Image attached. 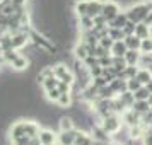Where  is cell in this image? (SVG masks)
Masks as SVG:
<instances>
[{"label":"cell","mask_w":152,"mask_h":145,"mask_svg":"<svg viewBox=\"0 0 152 145\" xmlns=\"http://www.w3.org/2000/svg\"><path fill=\"white\" fill-rule=\"evenodd\" d=\"M152 10V0H147V2H138V4H133L125 10V14L128 17V21L133 22V24H138V22H145L147 17Z\"/></svg>","instance_id":"6da1fadb"},{"label":"cell","mask_w":152,"mask_h":145,"mask_svg":"<svg viewBox=\"0 0 152 145\" xmlns=\"http://www.w3.org/2000/svg\"><path fill=\"white\" fill-rule=\"evenodd\" d=\"M97 125H101V128H103L108 135H116L118 131L121 130V125H123V121H121V116L118 114V113H111V114H106V116L101 118V121Z\"/></svg>","instance_id":"7a4b0ae2"},{"label":"cell","mask_w":152,"mask_h":145,"mask_svg":"<svg viewBox=\"0 0 152 145\" xmlns=\"http://www.w3.org/2000/svg\"><path fill=\"white\" fill-rule=\"evenodd\" d=\"M120 12H121V7H120V4H118V2H115V0H104L101 15H103L108 22H110L111 19H115Z\"/></svg>","instance_id":"3957f363"},{"label":"cell","mask_w":152,"mask_h":145,"mask_svg":"<svg viewBox=\"0 0 152 145\" xmlns=\"http://www.w3.org/2000/svg\"><path fill=\"white\" fill-rule=\"evenodd\" d=\"M53 74L58 80H62V82H69V84H74L75 82V75L70 72V68L67 65H56L53 67Z\"/></svg>","instance_id":"277c9868"},{"label":"cell","mask_w":152,"mask_h":145,"mask_svg":"<svg viewBox=\"0 0 152 145\" xmlns=\"http://www.w3.org/2000/svg\"><path fill=\"white\" fill-rule=\"evenodd\" d=\"M121 121H123V125H126L128 128L130 126H135V125H138V123H142V116L138 114L137 111H133L132 108H128V109H125L121 114Z\"/></svg>","instance_id":"5b68a950"},{"label":"cell","mask_w":152,"mask_h":145,"mask_svg":"<svg viewBox=\"0 0 152 145\" xmlns=\"http://www.w3.org/2000/svg\"><path fill=\"white\" fill-rule=\"evenodd\" d=\"M38 140H39L41 145H55V144H58V135H56L53 130L45 128V130H39Z\"/></svg>","instance_id":"8992f818"},{"label":"cell","mask_w":152,"mask_h":145,"mask_svg":"<svg viewBox=\"0 0 152 145\" xmlns=\"http://www.w3.org/2000/svg\"><path fill=\"white\" fill-rule=\"evenodd\" d=\"M126 51H128V46H126V43H125V38L123 39H115L113 44H111V50H110V53L115 56V58H123Z\"/></svg>","instance_id":"52a82bcc"},{"label":"cell","mask_w":152,"mask_h":145,"mask_svg":"<svg viewBox=\"0 0 152 145\" xmlns=\"http://www.w3.org/2000/svg\"><path fill=\"white\" fill-rule=\"evenodd\" d=\"M125 63L128 65V67H140V62H142V53L138 51V50H128L126 53H125Z\"/></svg>","instance_id":"ba28073f"},{"label":"cell","mask_w":152,"mask_h":145,"mask_svg":"<svg viewBox=\"0 0 152 145\" xmlns=\"http://www.w3.org/2000/svg\"><path fill=\"white\" fill-rule=\"evenodd\" d=\"M79 130H67V131H60L58 133V145H74Z\"/></svg>","instance_id":"9c48e42d"},{"label":"cell","mask_w":152,"mask_h":145,"mask_svg":"<svg viewBox=\"0 0 152 145\" xmlns=\"http://www.w3.org/2000/svg\"><path fill=\"white\" fill-rule=\"evenodd\" d=\"M135 77H137L144 85H145V84H149L152 80V65H151V67H149V65H147V67H138Z\"/></svg>","instance_id":"30bf717a"},{"label":"cell","mask_w":152,"mask_h":145,"mask_svg":"<svg viewBox=\"0 0 152 145\" xmlns=\"http://www.w3.org/2000/svg\"><path fill=\"white\" fill-rule=\"evenodd\" d=\"M145 126L144 123H138L135 126H130L128 128V138L130 140H142L144 138V133H145Z\"/></svg>","instance_id":"8fae6325"},{"label":"cell","mask_w":152,"mask_h":145,"mask_svg":"<svg viewBox=\"0 0 152 145\" xmlns=\"http://www.w3.org/2000/svg\"><path fill=\"white\" fill-rule=\"evenodd\" d=\"M103 4L104 0H89V7H87V15L89 17H97L101 15V10H103Z\"/></svg>","instance_id":"7c38bea8"},{"label":"cell","mask_w":152,"mask_h":145,"mask_svg":"<svg viewBox=\"0 0 152 145\" xmlns=\"http://www.w3.org/2000/svg\"><path fill=\"white\" fill-rule=\"evenodd\" d=\"M74 55H75V58L79 60V62H84V60L91 55V50H89V46H87L84 41H80L75 48H74Z\"/></svg>","instance_id":"4fadbf2b"},{"label":"cell","mask_w":152,"mask_h":145,"mask_svg":"<svg viewBox=\"0 0 152 145\" xmlns=\"http://www.w3.org/2000/svg\"><path fill=\"white\" fill-rule=\"evenodd\" d=\"M126 24H128V17H126V14H125L123 10H121L115 19H111V21L108 22L110 28H116V29H121V31H123V28L126 26Z\"/></svg>","instance_id":"5bb4252c"},{"label":"cell","mask_w":152,"mask_h":145,"mask_svg":"<svg viewBox=\"0 0 152 145\" xmlns=\"http://www.w3.org/2000/svg\"><path fill=\"white\" fill-rule=\"evenodd\" d=\"M135 36H138L140 39H145V38L152 36V28L147 22H138V24H135Z\"/></svg>","instance_id":"9a60e30c"},{"label":"cell","mask_w":152,"mask_h":145,"mask_svg":"<svg viewBox=\"0 0 152 145\" xmlns=\"http://www.w3.org/2000/svg\"><path fill=\"white\" fill-rule=\"evenodd\" d=\"M132 109L133 111H137L140 116H144L145 113H149V111L152 109V106L149 101H140V99H135L133 101V104H132Z\"/></svg>","instance_id":"2e32d148"},{"label":"cell","mask_w":152,"mask_h":145,"mask_svg":"<svg viewBox=\"0 0 152 145\" xmlns=\"http://www.w3.org/2000/svg\"><path fill=\"white\" fill-rule=\"evenodd\" d=\"M74 145H94V138L91 133H86V131H79L75 138V144Z\"/></svg>","instance_id":"e0dca14e"},{"label":"cell","mask_w":152,"mask_h":145,"mask_svg":"<svg viewBox=\"0 0 152 145\" xmlns=\"http://www.w3.org/2000/svg\"><path fill=\"white\" fill-rule=\"evenodd\" d=\"M94 19L92 17H89V15H82V17H79V28H80V31H92L94 29Z\"/></svg>","instance_id":"ac0fdd59"},{"label":"cell","mask_w":152,"mask_h":145,"mask_svg":"<svg viewBox=\"0 0 152 145\" xmlns=\"http://www.w3.org/2000/svg\"><path fill=\"white\" fill-rule=\"evenodd\" d=\"M140 53H142V56H152V36H149V38H145V39H142V43H140V50H138Z\"/></svg>","instance_id":"d6986e66"},{"label":"cell","mask_w":152,"mask_h":145,"mask_svg":"<svg viewBox=\"0 0 152 145\" xmlns=\"http://www.w3.org/2000/svg\"><path fill=\"white\" fill-rule=\"evenodd\" d=\"M87 7H89V0H77L75 5H74V12H75L79 17L87 15Z\"/></svg>","instance_id":"ffe728a7"},{"label":"cell","mask_w":152,"mask_h":145,"mask_svg":"<svg viewBox=\"0 0 152 145\" xmlns=\"http://www.w3.org/2000/svg\"><path fill=\"white\" fill-rule=\"evenodd\" d=\"M125 43H126L128 50H140L142 39H140L138 36H135V34H128V36H125Z\"/></svg>","instance_id":"44dd1931"},{"label":"cell","mask_w":152,"mask_h":145,"mask_svg":"<svg viewBox=\"0 0 152 145\" xmlns=\"http://www.w3.org/2000/svg\"><path fill=\"white\" fill-rule=\"evenodd\" d=\"M58 128H60V131L74 130V128H75L74 119H72L70 116H62V118H60V121H58Z\"/></svg>","instance_id":"7402d4cb"},{"label":"cell","mask_w":152,"mask_h":145,"mask_svg":"<svg viewBox=\"0 0 152 145\" xmlns=\"http://www.w3.org/2000/svg\"><path fill=\"white\" fill-rule=\"evenodd\" d=\"M28 43V36L26 34H14L12 36V48L14 50H19L22 46H26Z\"/></svg>","instance_id":"603a6c76"},{"label":"cell","mask_w":152,"mask_h":145,"mask_svg":"<svg viewBox=\"0 0 152 145\" xmlns=\"http://www.w3.org/2000/svg\"><path fill=\"white\" fill-rule=\"evenodd\" d=\"M56 104L60 108H70L72 106V94L70 92H62L60 97H58V101H56Z\"/></svg>","instance_id":"cb8c5ba5"},{"label":"cell","mask_w":152,"mask_h":145,"mask_svg":"<svg viewBox=\"0 0 152 145\" xmlns=\"http://www.w3.org/2000/svg\"><path fill=\"white\" fill-rule=\"evenodd\" d=\"M144 84L138 80L137 77H130V79H126V90H130V92H135L142 87Z\"/></svg>","instance_id":"d4e9b609"},{"label":"cell","mask_w":152,"mask_h":145,"mask_svg":"<svg viewBox=\"0 0 152 145\" xmlns=\"http://www.w3.org/2000/svg\"><path fill=\"white\" fill-rule=\"evenodd\" d=\"M133 97H135V99H140V101H149L151 92H149V89H147L145 85H142L138 90H135V92H133Z\"/></svg>","instance_id":"484cf974"},{"label":"cell","mask_w":152,"mask_h":145,"mask_svg":"<svg viewBox=\"0 0 152 145\" xmlns=\"http://www.w3.org/2000/svg\"><path fill=\"white\" fill-rule=\"evenodd\" d=\"M58 84H60V80H58L55 75H51V77H48L41 85L45 87V90H51V89H56V87H58Z\"/></svg>","instance_id":"4316f807"},{"label":"cell","mask_w":152,"mask_h":145,"mask_svg":"<svg viewBox=\"0 0 152 145\" xmlns=\"http://www.w3.org/2000/svg\"><path fill=\"white\" fill-rule=\"evenodd\" d=\"M89 75L91 79H96V77H101L104 75V67L103 65H99V63H96V65H92V67H89Z\"/></svg>","instance_id":"83f0119b"},{"label":"cell","mask_w":152,"mask_h":145,"mask_svg":"<svg viewBox=\"0 0 152 145\" xmlns=\"http://www.w3.org/2000/svg\"><path fill=\"white\" fill-rule=\"evenodd\" d=\"M10 65H12L15 70H24V68H28V60H26V56L19 55Z\"/></svg>","instance_id":"f1b7e54d"},{"label":"cell","mask_w":152,"mask_h":145,"mask_svg":"<svg viewBox=\"0 0 152 145\" xmlns=\"http://www.w3.org/2000/svg\"><path fill=\"white\" fill-rule=\"evenodd\" d=\"M142 144H144V145H152V125H149V126L145 128L144 138H142Z\"/></svg>","instance_id":"f546056e"},{"label":"cell","mask_w":152,"mask_h":145,"mask_svg":"<svg viewBox=\"0 0 152 145\" xmlns=\"http://www.w3.org/2000/svg\"><path fill=\"white\" fill-rule=\"evenodd\" d=\"M60 89L56 87V89H51V90H46V97H48L50 101H53V103H56L58 101V97H60Z\"/></svg>","instance_id":"4dcf8cb0"},{"label":"cell","mask_w":152,"mask_h":145,"mask_svg":"<svg viewBox=\"0 0 152 145\" xmlns=\"http://www.w3.org/2000/svg\"><path fill=\"white\" fill-rule=\"evenodd\" d=\"M123 34H125V36H128V34H135V24H133V22L128 21V24H126V26L123 28Z\"/></svg>","instance_id":"1f68e13d"},{"label":"cell","mask_w":152,"mask_h":145,"mask_svg":"<svg viewBox=\"0 0 152 145\" xmlns=\"http://www.w3.org/2000/svg\"><path fill=\"white\" fill-rule=\"evenodd\" d=\"M26 2H28V0H12V4H14L15 7H22Z\"/></svg>","instance_id":"d6a6232c"},{"label":"cell","mask_w":152,"mask_h":145,"mask_svg":"<svg viewBox=\"0 0 152 145\" xmlns=\"http://www.w3.org/2000/svg\"><path fill=\"white\" fill-rule=\"evenodd\" d=\"M145 87H147V89H149V92L152 94V80H151L149 84H145Z\"/></svg>","instance_id":"836d02e7"},{"label":"cell","mask_w":152,"mask_h":145,"mask_svg":"<svg viewBox=\"0 0 152 145\" xmlns=\"http://www.w3.org/2000/svg\"><path fill=\"white\" fill-rule=\"evenodd\" d=\"M110 145H123V144H120V142H111Z\"/></svg>","instance_id":"e575fe53"}]
</instances>
